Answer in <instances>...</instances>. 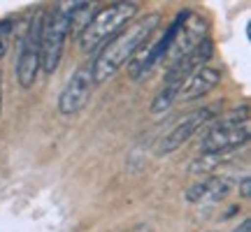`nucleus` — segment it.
<instances>
[{"label":"nucleus","mask_w":251,"mask_h":232,"mask_svg":"<svg viewBox=\"0 0 251 232\" xmlns=\"http://www.w3.org/2000/svg\"><path fill=\"white\" fill-rule=\"evenodd\" d=\"M161 23V14L151 12L147 17L133 19L126 28H121L117 35L109 40L107 45L100 49V54L96 61H91V72H93V84H102L109 77H114L126 63H130L144 42L151 37V33Z\"/></svg>","instance_id":"obj_1"},{"label":"nucleus","mask_w":251,"mask_h":232,"mask_svg":"<svg viewBox=\"0 0 251 232\" xmlns=\"http://www.w3.org/2000/svg\"><path fill=\"white\" fill-rule=\"evenodd\" d=\"M84 5L86 0H63L51 12H45L42 45H40V70L45 74H54L58 70L63 46L70 35V21Z\"/></svg>","instance_id":"obj_2"},{"label":"nucleus","mask_w":251,"mask_h":232,"mask_svg":"<svg viewBox=\"0 0 251 232\" xmlns=\"http://www.w3.org/2000/svg\"><path fill=\"white\" fill-rule=\"evenodd\" d=\"M251 123H249V107L228 112L224 118H219L212 128H207L205 137L200 139V153H228L240 149L249 142Z\"/></svg>","instance_id":"obj_3"},{"label":"nucleus","mask_w":251,"mask_h":232,"mask_svg":"<svg viewBox=\"0 0 251 232\" xmlns=\"http://www.w3.org/2000/svg\"><path fill=\"white\" fill-rule=\"evenodd\" d=\"M140 5L137 2H114L109 7H102L98 14H93L86 28L81 30V49L84 51H93L98 49L102 42H107L117 35L121 28H126L135 19Z\"/></svg>","instance_id":"obj_4"},{"label":"nucleus","mask_w":251,"mask_h":232,"mask_svg":"<svg viewBox=\"0 0 251 232\" xmlns=\"http://www.w3.org/2000/svg\"><path fill=\"white\" fill-rule=\"evenodd\" d=\"M45 12L37 9L33 19L28 21V28L21 40V51L17 61V79L24 89H30L40 74V45H42V26H45Z\"/></svg>","instance_id":"obj_5"},{"label":"nucleus","mask_w":251,"mask_h":232,"mask_svg":"<svg viewBox=\"0 0 251 232\" xmlns=\"http://www.w3.org/2000/svg\"><path fill=\"white\" fill-rule=\"evenodd\" d=\"M93 86L96 84H93V72H91V61H89L84 63L81 68H77V72L63 86L61 95H58V112L65 116L79 114L81 109L89 105Z\"/></svg>","instance_id":"obj_6"},{"label":"nucleus","mask_w":251,"mask_h":232,"mask_svg":"<svg viewBox=\"0 0 251 232\" xmlns=\"http://www.w3.org/2000/svg\"><path fill=\"white\" fill-rule=\"evenodd\" d=\"M186 14H188V12H179V14L175 17V21L168 26V30H165L158 40H151V42H149V46H142V49H140V51L130 58L128 72H130V77H133V79L144 77L147 72H151V68L156 65V63L163 61V56H165V51H168L170 42L175 40V33L179 30L181 21L186 19Z\"/></svg>","instance_id":"obj_7"},{"label":"nucleus","mask_w":251,"mask_h":232,"mask_svg":"<svg viewBox=\"0 0 251 232\" xmlns=\"http://www.w3.org/2000/svg\"><path fill=\"white\" fill-rule=\"evenodd\" d=\"M216 112H221V105H209V107H205V109H198V112H193V114H188L184 121H179V123L175 125L170 133L161 139V144H158V153L177 151L181 144L188 142L202 125H207L209 121H214Z\"/></svg>","instance_id":"obj_8"},{"label":"nucleus","mask_w":251,"mask_h":232,"mask_svg":"<svg viewBox=\"0 0 251 232\" xmlns=\"http://www.w3.org/2000/svg\"><path fill=\"white\" fill-rule=\"evenodd\" d=\"M205 30H207V21L202 17H198V14H191L188 12L186 19L181 21L179 30L175 33V40L170 42V46H168V51H165V56L163 58H168L172 63H177L181 58V56H186L193 46L200 42V40H205Z\"/></svg>","instance_id":"obj_9"},{"label":"nucleus","mask_w":251,"mask_h":232,"mask_svg":"<svg viewBox=\"0 0 251 232\" xmlns=\"http://www.w3.org/2000/svg\"><path fill=\"white\" fill-rule=\"evenodd\" d=\"M219 81H221V70L205 65V68L196 70L186 79V84H184V89H181V93H179V98L186 100V102L202 98V95H207L209 91H214L216 86H219Z\"/></svg>","instance_id":"obj_10"},{"label":"nucleus","mask_w":251,"mask_h":232,"mask_svg":"<svg viewBox=\"0 0 251 232\" xmlns=\"http://www.w3.org/2000/svg\"><path fill=\"white\" fill-rule=\"evenodd\" d=\"M230 193V181L221 177H209L202 179L186 190V200L196 202V205H205V202H219Z\"/></svg>","instance_id":"obj_11"},{"label":"nucleus","mask_w":251,"mask_h":232,"mask_svg":"<svg viewBox=\"0 0 251 232\" xmlns=\"http://www.w3.org/2000/svg\"><path fill=\"white\" fill-rule=\"evenodd\" d=\"M230 156H233V151H228V153H200L198 158L191 161L188 170L193 172V174H209V172L219 170Z\"/></svg>","instance_id":"obj_12"},{"label":"nucleus","mask_w":251,"mask_h":232,"mask_svg":"<svg viewBox=\"0 0 251 232\" xmlns=\"http://www.w3.org/2000/svg\"><path fill=\"white\" fill-rule=\"evenodd\" d=\"M12 33H14V21H0V61L2 56L7 54V46H9V40H12Z\"/></svg>","instance_id":"obj_13"},{"label":"nucleus","mask_w":251,"mask_h":232,"mask_svg":"<svg viewBox=\"0 0 251 232\" xmlns=\"http://www.w3.org/2000/svg\"><path fill=\"white\" fill-rule=\"evenodd\" d=\"M249 186H251V184H249V177H244V179H242V184H240V195H242V197H244V200H247V197H249V195H251V190H249Z\"/></svg>","instance_id":"obj_14"},{"label":"nucleus","mask_w":251,"mask_h":232,"mask_svg":"<svg viewBox=\"0 0 251 232\" xmlns=\"http://www.w3.org/2000/svg\"><path fill=\"white\" fill-rule=\"evenodd\" d=\"M233 232H251V221L247 218V221H242V225L240 228H235Z\"/></svg>","instance_id":"obj_15"},{"label":"nucleus","mask_w":251,"mask_h":232,"mask_svg":"<svg viewBox=\"0 0 251 232\" xmlns=\"http://www.w3.org/2000/svg\"><path fill=\"white\" fill-rule=\"evenodd\" d=\"M0 114H2V77H0Z\"/></svg>","instance_id":"obj_16"}]
</instances>
